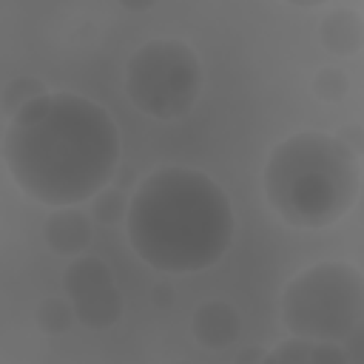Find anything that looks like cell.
Listing matches in <instances>:
<instances>
[{"label": "cell", "mask_w": 364, "mask_h": 364, "mask_svg": "<svg viewBox=\"0 0 364 364\" xmlns=\"http://www.w3.org/2000/svg\"><path fill=\"white\" fill-rule=\"evenodd\" d=\"M321 46L336 57H353L364 46V20L355 9H333L318 23Z\"/></svg>", "instance_id": "cell-9"}, {"label": "cell", "mask_w": 364, "mask_h": 364, "mask_svg": "<svg viewBox=\"0 0 364 364\" xmlns=\"http://www.w3.org/2000/svg\"><path fill=\"white\" fill-rule=\"evenodd\" d=\"M191 333L205 350H222L239 341L242 316L228 299H208L191 316Z\"/></svg>", "instance_id": "cell-7"}, {"label": "cell", "mask_w": 364, "mask_h": 364, "mask_svg": "<svg viewBox=\"0 0 364 364\" xmlns=\"http://www.w3.org/2000/svg\"><path fill=\"white\" fill-rule=\"evenodd\" d=\"M91 216L102 225H114L119 219H125V210H128V199L122 191H108V188H100L91 199Z\"/></svg>", "instance_id": "cell-13"}, {"label": "cell", "mask_w": 364, "mask_h": 364, "mask_svg": "<svg viewBox=\"0 0 364 364\" xmlns=\"http://www.w3.org/2000/svg\"><path fill=\"white\" fill-rule=\"evenodd\" d=\"M46 85L37 77H14L6 82V88L0 91V108L6 117H11L17 108H23L28 100H34L37 94H43Z\"/></svg>", "instance_id": "cell-12"}, {"label": "cell", "mask_w": 364, "mask_h": 364, "mask_svg": "<svg viewBox=\"0 0 364 364\" xmlns=\"http://www.w3.org/2000/svg\"><path fill=\"white\" fill-rule=\"evenodd\" d=\"M267 361H282V364H347V353L341 344L330 341H307V338H290L282 347L270 350L264 355Z\"/></svg>", "instance_id": "cell-10"}, {"label": "cell", "mask_w": 364, "mask_h": 364, "mask_svg": "<svg viewBox=\"0 0 364 364\" xmlns=\"http://www.w3.org/2000/svg\"><path fill=\"white\" fill-rule=\"evenodd\" d=\"M282 321L293 338L350 341L364 321V276L353 262H316L282 290Z\"/></svg>", "instance_id": "cell-4"}, {"label": "cell", "mask_w": 364, "mask_h": 364, "mask_svg": "<svg viewBox=\"0 0 364 364\" xmlns=\"http://www.w3.org/2000/svg\"><path fill=\"white\" fill-rule=\"evenodd\" d=\"M125 11H148V9H154L159 0H117Z\"/></svg>", "instance_id": "cell-16"}, {"label": "cell", "mask_w": 364, "mask_h": 364, "mask_svg": "<svg viewBox=\"0 0 364 364\" xmlns=\"http://www.w3.org/2000/svg\"><path fill=\"white\" fill-rule=\"evenodd\" d=\"M63 290L74 318L88 330H108L122 318L125 304L114 270L97 256H74L63 273Z\"/></svg>", "instance_id": "cell-6"}, {"label": "cell", "mask_w": 364, "mask_h": 364, "mask_svg": "<svg viewBox=\"0 0 364 364\" xmlns=\"http://www.w3.org/2000/svg\"><path fill=\"white\" fill-rule=\"evenodd\" d=\"M350 91V80L341 68H321L313 77V94L324 102H341Z\"/></svg>", "instance_id": "cell-14"}, {"label": "cell", "mask_w": 364, "mask_h": 364, "mask_svg": "<svg viewBox=\"0 0 364 364\" xmlns=\"http://www.w3.org/2000/svg\"><path fill=\"white\" fill-rule=\"evenodd\" d=\"M202 63L196 51L176 37L142 43L125 65V94L145 117L171 122L196 105L202 94Z\"/></svg>", "instance_id": "cell-5"}, {"label": "cell", "mask_w": 364, "mask_h": 364, "mask_svg": "<svg viewBox=\"0 0 364 364\" xmlns=\"http://www.w3.org/2000/svg\"><path fill=\"white\" fill-rule=\"evenodd\" d=\"M125 230L148 267L202 273L228 253L236 216L230 196L213 176L188 165H162L131 193Z\"/></svg>", "instance_id": "cell-2"}, {"label": "cell", "mask_w": 364, "mask_h": 364, "mask_svg": "<svg viewBox=\"0 0 364 364\" xmlns=\"http://www.w3.org/2000/svg\"><path fill=\"white\" fill-rule=\"evenodd\" d=\"M43 239L51 253L74 259L88 250L91 245V216L77 205L51 208L43 225Z\"/></svg>", "instance_id": "cell-8"}, {"label": "cell", "mask_w": 364, "mask_h": 364, "mask_svg": "<svg viewBox=\"0 0 364 364\" xmlns=\"http://www.w3.org/2000/svg\"><path fill=\"white\" fill-rule=\"evenodd\" d=\"M34 321L46 336H63L74 321V310L65 296H46L34 307Z\"/></svg>", "instance_id": "cell-11"}, {"label": "cell", "mask_w": 364, "mask_h": 364, "mask_svg": "<svg viewBox=\"0 0 364 364\" xmlns=\"http://www.w3.org/2000/svg\"><path fill=\"white\" fill-rule=\"evenodd\" d=\"M0 156L14 185L34 202L82 205L117 171L119 131L91 97L46 88L9 117Z\"/></svg>", "instance_id": "cell-1"}, {"label": "cell", "mask_w": 364, "mask_h": 364, "mask_svg": "<svg viewBox=\"0 0 364 364\" xmlns=\"http://www.w3.org/2000/svg\"><path fill=\"white\" fill-rule=\"evenodd\" d=\"M344 145H350L353 151H358L361 154V148H364V128L358 125V122H353V125H344L338 134H336Z\"/></svg>", "instance_id": "cell-15"}, {"label": "cell", "mask_w": 364, "mask_h": 364, "mask_svg": "<svg viewBox=\"0 0 364 364\" xmlns=\"http://www.w3.org/2000/svg\"><path fill=\"white\" fill-rule=\"evenodd\" d=\"M282 3L296 6V9H318V6H324V3H330V0H282Z\"/></svg>", "instance_id": "cell-18"}, {"label": "cell", "mask_w": 364, "mask_h": 364, "mask_svg": "<svg viewBox=\"0 0 364 364\" xmlns=\"http://www.w3.org/2000/svg\"><path fill=\"white\" fill-rule=\"evenodd\" d=\"M173 301V290L168 287V284H162V287H154V304H159V307H168Z\"/></svg>", "instance_id": "cell-17"}, {"label": "cell", "mask_w": 364, "mask_h": 364, "mask_svg": "<svg viewBox=\"0 0 364 364\" xmlns=\"http://www.w3.org/2000/svg\"><path fill=\"white\" fill-rule=\"evenodd\" d=\"M270 208L293 228L341 222L361 193V154L327 131H299L273 145L262 173Z\"/></svg>", "instance_id": "cell-3"}]
</instances>
